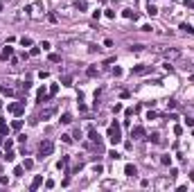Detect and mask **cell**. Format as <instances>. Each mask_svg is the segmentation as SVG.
Instances as JSON below:
<instances>
[{
    "instance_id": "603a6c76",
    "label": "cell",
    "mask_w": 194,
    "mask_h": 192,
    "mask_svg": "<svg viewBox=\"0 0 194 192\" xmlns=\"http://www.w3.org/2000/svg\"><path fill=\"white\" fill-rule=\"evenodd\" d=\"M160 163H162V165H172V156H169V154H165V156L160 158Z\"/></svg>"
},
{
    "instance_id": "7c38bea8",
    "label": "cell",
    "mask_w": 194,
    "mask_h": 192,
    "mask_svg": "<svg viewBox=\"0 0 194 192\" xmlns=\"http://www.w3.org/2000/svg\"><path fill=\"white\" fill-rule=\"evenodd\" d=\"M41 183H43V176H34V181H32V185H30V190H36Z\"/></svg>"
},
{
    "instance_id": "8992f818",
    "label": "cell",
    "mask_w": 194,
    "mask_h": 192,
    "mask_svg": "<svg viewBox=\"0 0 194 192\" xmlns=\"http://www.w3.org/2000/svg\"><path fill=\"white\" fill-rule=\"evenodd\" d=\"M54 113H57V109H54V106H50V109H43V111H41V115H38V120H48V118H52Z\"/></svg>"
},
{
    "instance_id": "3957f363",
    "label": "cell",
    "mask_w": 194,
    "mask_h": 192,
    "mask_svg": "<svg viewBox=\"0 0 194 192\" xmlns=\"http://www.w3.org/2000/svg\"><path fill=\"white\" fill-rule=\"evenodd\" d=\"M7 111L14 113V115H23V113H25V102H23V99L11 102V104H7Z\"/></svg>"
},
{
    "instance_id": "4316f807",
    "label": "cell",
    "mask_w": 194,
    "mask_h": 192,
    "mask_svg": "<svg viewBox=\"0 0 194 192\" xmlns=\"http://www.w3.org/2000/svg\"><path fill=\"white\" fill-rule=\"evenodd\" d=\"M50 61H52V64H59L61 57H59V54H50Z\"/></svg>"
},
{
    "instance_id": "d6986e66",
    "label": "cell",
    "mask_w": 194,
    "mask_h": 192,
    "mask_svg": "<svg viewBox=\"0 0 194 192\" xmlns=\"http://www.w3.org/2000/svg\"><path fill=\"white\" fill-rule=\"evenodd\" d=\"M14 158H16V154H14L11 149H7V154H5V160H7V163H14Z\"/></svg>"
},
{
    "instance_id": "1f68e13d",
    "label": "cell",
    "mask_w": 194,
    "mask_h": 192,
    "mask_svg": "<svg viewBox=\"0 0 194 192\" xmlns=\"http://www.w3.org/2000/svg\"><path fill=\"white\" fill-rule=\"evenodd\" d=\"M122 111V104H113V113H120Z\"/></svg>"
},
{
    "instance_id": "ba28073f",
    "label": "cell",
    "mask_w": 194,
    "mask_h": 192,
    "mask_svg": "<svg viewBox=\"0 0 194 192\" xmlns=\"http://www.w3.org/2000/svg\"><path fill=\"white\" fill-rule=\"evenodd\" d=\"M124 174H127V176H135V174H138L135 165H131V163H127V165H124Z\"/></svg>"
},
{
    "instance_id": "ffe728a7",
    "label": "cell",
    "mask_w": 194,
    "mask_h": 192,
    "mask_svg": "<svg viewBox=\"0 0 194 192\" xmlns=\"http://www.w3.org/2000/svg\"><path fill=\"white\" fill-rule=\"evenodd\" d=\"M70 122H72V115L70 113H63L61 115V124H70Z\"/></svg>"
},
{
    "instance_id": "7a4b0ae2",
    "label": "cell",
    "mask_w": 194,
    "mask_h": 192,
    "mask_svg": "<svg viewBox=\"0 0 194 192\" xmlns=\"http://www.w3.org/2000/svg\"><path fill=\"white\" fill-rule=\"evenodd\" d=\"M108 140H111L113 145L122 142V131H120V124H117V122H113L111 129H108Z\"/></svg>"
},
{
    "instance_id": "4dcf8cb0",
    "label": "cell",
    "mask_w": 194,
    "mask_h": 192,
    "mask_svg": "<svg viewBox=\"0 0 194 192\" xmlns=\"http://www.w3.org/2000/svg\"><path fill=\"white\" fill-rule=\"evenodd\" d=\"M183 2H185V7H187V9H194V0H183Z\"/></svg>"
},
{
    "instance_id": "f546056e",
    "label": "cell",
    "mask_w": 194,
    "mask_h": 192,
    "mask_svg": "<svg viewBox=\"0 0 194 192\" xmlns=\"http://www.w3.org/2000/svg\"><path fill=\"white\" fill-rule=\"evenodd\" d=\"M113 75H115V77H120V75H122V68H120V66H115V68H113Z\"/></svg>"
},
{
    "instance_id": "ac0fdd59",
    "label": "cell",
    "mask_w": 194,
    "mask_h": 192,
    "mask_svg": "<svg viewBox=\"0 0 194 192\" xmlns=\"http://www.w3.org/2000/svg\"><path fill=\"white\" fill-rule=\"evenodd\" d=\"M122 16H124V18H133V21L138 18V14H133L131 9H124V11H122Z\"/></svg>"
},
{
    "instance_id": "484cf974",
    "label": "cell",
    "mask_w": 194,
    "mask_h": 192,
    "mask_svg": "<svg viewBox=\"0 0 194 192\" xmlns=\"http://www.w3.org/2000/svg\"><path fill=\"white\" fill-rule=\"evenodd\" d=\"M61 81H63V86H72V77H70V75H65Z\"/></svg>"
},
{
    "instance_id": "cb8c5ba5",
    "label": "cell",
    "mask_w": 194,
    "mask_h": 192,
    "mask_svg": "<svg viewBox=\"0 0 194 192\" xmlns=\"http://www.w3.org/2000/svg\"><path fill=\"white\" fill-rule=\"evenodd\" d=\"M65 165H68V156H63V158H61L59 163H57V167H59V169H63Z\"/></svg>"
},
{
    "instance_id": "83f0119b",
    "label": "cell",
    "mask_w": 194,
    "mask_h": 192,
    "mask_svg": "<svg viewBox=\"0 0 194 192\" xmlns=\"http://www.w3.org/2000/svg\"><path fill=\"white\" fill-rule=\"evenodd\" d=\"M108 156H111V158H113V160H117V158H120V154H117L115 149H111V152H108Z\"/></svg>"
},
{
    "instance_id": "74e56055",
    "label": "cell",
    "mask_w": 194,
    "mask_h": 192,
    "mask_svg": "<svg viewBox=\"0 0 194 192\" xmlns=\"http://www.w3.org/2000/svg\"><path fill=\"white\" fill-rule=\"evenodd\" d=\"M149 2H154V0H149Z\"/></svg>"
},
{
    "instance_id": "44dd1931",
    "label": "cell",
    "mask_w": 194,
    "mask_h": 192,
    "mask_svg": "<svg viewBox=\"0 0 194 192\" xmlns=\"http://www.w3.org/2000/svg\"><path fill=\"white\" fill-rule=\"evenodd\" d=\"M20 127H23V120H14V122H11V129H14V131H20Z\"/></svg>"
},
{
    "instance_id": "30bf717a",
    "label": "cell",
    "mask_w": 194,
    "mask_h": 192,
    "mask_svg": "<svg viewBox=\"0 0 194 192\" xmlns=\"http://www.w3.org/2000/svg\"><path fill=\"white\" fill-rule=\"evenodd\" d=\"M147 140H151L154 145H158V142H160V133H158V131H151V133L147 136Z\"/></svg>"
},
{
    "instance_id": "d4e9b609",
    "label": "cell",
    "mask_w": 194,
    "mask_h": 192,
    "mask_svg": "<svg viewBox=\"0 0 194 192\" xmlns=\"http://www.w3.org/2000/svg\"><path fill=\"white\" fill-rule=\"evenodd\" d=\"M57 93H59V86H57V84H52V86H50V97H54Z\"/></svg>"
},
{
    "instance_id": "5bb4252c",
    "label": "cell",
    "mask_w": 194,
    "mask_h": 192,
    "mask_svg": "<svg viewBox=\"0 0 194 192\" xmlns=\"http://www.w3.org/2000/svg\"><path fill=\"white\" fill-rule=\"evenodd\" d=\"M181 30H183V32H187V34H194V27L190 25V23H181Z\"/></svg>"
},
{
    "instance_id": "8fae6325",
    "label": "cell",
    "mask_w": 194,
    "mask_h": 192,
    "mask_svg": "<svg viewBox=\"0 0 194 192\" xmlns=\"http://www.w3.org/2000/svg\"><path fill=\"white\" fill-rule=\"evenodd\" d=\"M131 136H133V138H142V136H145V129L142 127H133L131 129Z\"/></svg>"
},
{
    "instance_id": "277c9868",
    "label": "cell",
    "mask_w": 194,
    "mask_h": 192,
    "mask_svg": "<svg viewBox=\"0 0 194 192\" xmlns=\"http://www.w3.org/2000/svg\"><path fill=\"white\" fill-rule=\"evenodd\" d=\"M48 91H45V86H41V88H38V91H36V102H38V104H43V102H48Z\"/></svg>"
},
{
    "instance_id": "9c48e42d",
    "label": "cell",
    "mask_w": 194,
    "mask_h": 192,
    "mask_svg": "<svg viewBox=\"0 0 194 192\" xmlns=\"http://www.w3.org/2000/svg\"><path fill=\"white\" fill-rule=\"evenodd\" d=\"M11 54H14V48H9V45H7V48L0 52V59H5V61H7V59H11Z\"/></svg>"
},
{
    "instance_id": "7402d4cb",
    "label": "cell",
    "mask_w": 194,
    "mask_h": 192,
    "mask_svg": "<svg viewBox=\"0 0 194 192\" xmlns=\"http://www.w3.org/2000/svg\"><path fill=\"white\" fill-rule=\"evenodd\" d=\"M77 9H79V11H86V9H88L86 0H79V2H77Z\"/></svg>"
},
{
    "instance_id": "d590c367",
    "label": "cell",
    "mask_w": 194,
    "mask_h": 192,
    "mask_svg": "<svg viewBox=\"0 0 194 192\" xmlns=\"http://www.w3.org/2000/svg\"><path fill=\"white\" fill-rule=\"evenodd\" d=\"M190 181H192V183H194V172H192V174H190Z\"/></svg>"
},
{
    "instance_id": "8d00e7d4",
    "label": "cell",
    "mask_w": 194,
    "mask_h": 192,
    "mask_svg": "<svg viewBox=\"0 0 194 192\" xmlns=\"http://www.w3.org/2000/svg\"><path fill=\"white\" fill-rule=\"evenodd\" d=\"M0 109H2V102H0Z\"/></svg>"
},
{
    "instance_id": "4fadbf2b",
    "label": "cell",
    "mask_w": 194,
    "mask_h": 192,
    "mask_svg": "<svg viewBox=\"0 0 194 192\" xmlns=\"http://www.w3.org/2000/svg\"><path fill=\"white\" fill-rule=\"evenodd\" d=\"M0 133H2V136H7V133H9V127H7V122H5L2 118H0Z\"/></svg>"
},
{
    "instance_id": "e575fe53",
    "label": "cell",
    "mask_w": 194,
    "mask_h": 192,
    "mask_svg": "<svg viewBox=\"0 0 194 192\" xmlns=\"http://www.w3.org/2000/svg\"><path fill=\"white\" fill-rule=\"evenodd\" d=\"M185 124L187 127H194V118H185Z\"/></svg>"
},
{
    "instance_id": "5b68a950",
    "label": "cell",
    "mask_w": 194,
    "mask_h": 192,
    "mask_svg": "<svg viewBox=\"0 0 194 192\" xmlns=\"http://www.w3.org/2000/svg\"><path fill=\"white\" fill-rule=\"evenodd\" d=\"M131 72L133 75H147V72H151V66H133Z\"/></svg>"
},
{
    "instance_id": "9a60e30c",
    "label": "cell",
    "mask_w": 194,
    "mask_h": 192,
    "mask_svg": "<svg viewBox=\"0 0 194 192\" xmlns=\"http://www.w3.org/2000/svg\"><path fill=\"white\" fill-rule=\"evenodd\" d=\"M147 14H149V16H156V14H158V7L149 2V7H147Z\"/></svg>"
},
{
    "instance_id": "52a82bcc",
    "label": "cell",
    "mask_w": 194,
    "mask_h": 192,
    "mask_svg": "<svg viewBox=\"0 0 194 192\" xmlns=\"http://www.w3.org/2000/svg\"><path fill=\"white\" fill-rule=\"evenodd\" d=\"M165 57H167L169 61H174V59H181V50H167V52H165Z\"/></svg>"
},
{
    "instance_id": "836d02e7",
    "label": "cell",
    "mask_w": 194,
    "mask_h": 192,
    "mask_svg": "<svg viewBox=\"0 0 194 192\" xmlns=\"http://www.w3.org/2000/svg\"><path fill=\"white\" fill-rule=\"evenodd\" d=\"M38 52H41V48H32V50H30V54H32V57H36Z\"/></svg>"
},
{
    "instance_id": "e0dca14e",
    "label": "cell",
    "mask_w": 194,
    "mask_h": 192,
    "mask_svg": "<svg viewBox=\"0 0 194 192\" xmlns=\"http://www.w3.org/2000/svg\"><path fill=\"white\" fill-rule=\"evenodd\" d=\"M86 75H88V77H95V75H99V68H95V66H90V68L86 70Z\"/></svg>"
},
{
    "instance_id": "f1b7e54d",
    "label": "cell",
    "mask_w": 194,
    "mask_h": 192,
    "mask_svg": "<svg viewBox=\"0 0 194 192\" xmlns=\"http://www.w3.org/2000/svg\"><path fill=\"white\" fill-rule=\"evenodd\" d=\"M61 140H63L65 145H68V142H72V136H68V133H63V136H61Z\"/></svg>"
},
{
    "instance_id": "d6a6232c",
    "label": "cell",
    "mask_w": 194,
    "mask_h": 192,
    "mask_svg": "<svg viewBox=\"0 0 194 192\" xmlns=\"http://www.w3.org/2000/svg\"><path fill=\"white\" fill-rule=\"evenodd\" d=\"M14 174H16V176H23V167H20V165H18V167H16V169H14Z\"/></svg>"
},
{
    "instance_id": "2e32d148",
    "label": "cell",
    "mask_w": 194,
    "mask_h": 192,
    "mask_svg": "<svg viewBox=\"0 0 194 192\" xmlns=\"http://www.w3.org/2000/svg\"><path fill=\"white\" fill-rule=\"evenodd\" d=\"M20 45H23V48H32V38H30V36H23V38H20Z\"/></svg>"
},
{
    "instance_id": "6da1fadb",
    "label": "cell",
    "mask_w": 194,
    "mask_h": 192,
    "mask_svg": "<svg viewBox=\"0 0 194 192\" xmlns=\"http://www.w3.org/2000/svg\"><path fill=\"white\" fill-rule=\"evenodd\" d=\"M52 152H54V142L52 140H41V145H38V160L52 156Z\"/></svg>"
}]
</instances>
